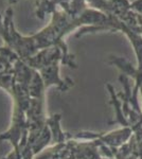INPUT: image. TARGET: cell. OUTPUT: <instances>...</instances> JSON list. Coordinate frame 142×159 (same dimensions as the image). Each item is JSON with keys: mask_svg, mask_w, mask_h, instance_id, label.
Returning <instances> with one entry per match:
<instances>
[{"mask_svg": "<svg viewBox=\"0 0 142 159\" xmlns=\"http://www.w3.org/2000/svg\"><path fill=\"white\" fill-rule=\"evenodd\" d=\"M131 10L142 17V0H134L131 2Z\"/></svg>", "mask_w": 142, "mask_h": 159, "instance_id": "cell-1", "label": "cell"}, {"mask_svg": "<svg viewBox=\"0 0 142 159\" xmlns=\"http://www.w3.org/2000/svg\"><path fill=\"white\" fill-rule=\"evenodd\" d=\"M138 18H139V25H140V34L142 36V17L140 15H138Z\"/></svg>", "mask_w": 142, "mask_h": 159, "instance_id": "cell-2", "label": "cell"}, {"mask_svg": "<svg viewBox=\"0 0 142 159\" xmlns=\"http://www.w3.org/2000/svg\"><path fill=\"white\" fill-rule=\"evenodd\" d=\"M130 1H131V2H133V1H134V0H130Z\"/></svg>", "mask_w": 142, "mask_h": 159, "instance_id": "cell-3", "label": "cell"}]
</instances>
